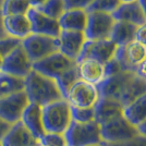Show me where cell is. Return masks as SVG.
<instances>
[{
    "label": "cell",
    "instance_id": "33",
    "mask_svg": "<svg viewBox=\"0 0 146 146\" xmlns=\"http://www.w3.org/2000/svg\"><path fill=\"white\" fill-rule=\"evenodd\" d=\"M22 44V40L19 38L8 36L0 40V56L5 59L7 56H9L14 49H17Z\"/></svg>",
    "mask_w": 146,
    "mask_h": 146
},
{
    "label": "cell",
    "instance_id": "38",
    "mask_svg": "<svg viewBox=\"0 0 146 146\" xmlns=\"http://www.w3.org/2000/svg\"><path fill=\"white\" fill-rule=\"evenodd\" d=\"M11 125H12V124L8 123V122H6L3 119L0 118V142L3 139V136L7 134V132L9 131V129L11 128Z\"/></svg>",
    "mask_w": 146,
    "mask_h": 146
},
{
    "label": "cell",
    "instance_id": "23",
    "mask_svg": "<svg viewBox=\"0 0 146 146\" xmlns=\"http://www.w3.org/2000/svg\"><path fill=\"white\" fill-rule=\"evenodd\" d=\"M136 27H137L136 25L124 22V21H116L111 31L109 39L117 47L128 45L134 42Z\"/></svg>",
    "mask_w": 146,
    "mask_h": 146
},
{
    "label": "cell",
    "instance_id": "48",
    "mask_svg": "<svg viewBox=\"0 0 146 146\" xmlns=\"http://www.w3.org/2000/svg\"><path fill=\"white\" fill-rule=\"evenodd\" d=\"M30 146H39V142H36V143H34V144H32Z\"/></svg>",
    "mask_w": 146,
    "mask_h": 146
},
{
    "label": "cell",
    "instance_id": "37",
    "mask_svg": "<svg viewBox=\"0 0 146 146\" xmlns=\"http://www.w3.org/2000/svg\"><path fill=\"white\" fill-rule=\"evenodd\" d=\"M112 146H146V136L137 135L133 140L124 142V143H119V144H111Z\"/></svg>",
    "mask_w": 146,
    "mask_h": 146
},
{
    "label": "cell",
    "instance_id": "3",
    "mask_svg": "<svg viewBox=\"0 0 146 146\" xmlns=\"http://www.w3.org/2000/svg\"><path fill=\"white\" fill-rule=\"evenodd\" d=\"M64 135L68 146H97L104 143L100 125L95 120L87 123L72 121Z\"/></svg>",
    "mask_w": 146,
    "mask_h": 146
},
{
    "label": "cell",
    "instance_id": "30",
    "mask_svg": "<svg viewBox=\"0 0 146 146\" xmlns=\"http://www.w3.org/2000/svg\"><path fill=\"white\" fill-rule=\"evenodd\" d=\"M120 5L121 3L119 2V0H94L91 3V6L86 9V11L112 14Z\"/></svg>",
    "mask_w": 146,
    "mask_h": 146
},
{
    "label": "cell",
    "instance_id": "13",
    "mask_svg": "<svg viewBox=\"0 0 146 146\" xmlns=\"http://www.w3.org/2000/svg\"><path fill=\"white\" fill-rule=\"evenodd\" d=\"M136 73L122 71L116 75L104 79L96 87H97L99 97H106L116 99L119 102V98L123 93L125 86L133 79Z\"/></svg>",
    "mask_w": 146,
    "mask_h": 146
},
{
    "label": "cell",
    "instance_id": "46",
    "mask_svg": "<svg viewBox=\"0 0 146 146\" xmlns=\"http://www.w3.org/2000/svg\"><path fill=\"white\" fill-rule=\"evenodd\" d=\"M97 146H112V145H111V144H108V143H103V144L97 145Z\"/></svg>",
    "mask_w": 146,
    "mask_h": 146
},
{
    "label": "cell",
    "instance_id": "12",
    "mask_svg": "<svg viewBox=\"0 0 146 146\" xmlns=\"http://www.w3.org/2000/svg\"><path fill=\"white\" fill-rule=\"evenodd\" d=\"M32 70L33 62L29 58L22 44L3 59L1 68V72H5L20 79H25Z\"/></svg>",
    "mask_w": 146,
    "mask_h": 146
},
{
    "label": "cell",
    "instance_id": "21",
    "mask_svg": "<svg viewBox=\"0 0 146 146\" xmlns=\"http://www.w3.org/2000/svg\"><path fill=\"white\" fill-rule=\"evenodd\" d=\"M111 15L116 21H124L136 26L146 23L144 13L139 1H134L131 3H121Z\"/></svg>",
    "mask_w": 146,
    "mask_h": 146
},
{
    "label": "cell",
    "instance_id": "18",
    "mask_svg": "<svg viewBox=\"0 0 146 146\" xmlns=\"http://www.w3.org/2000/svg\"><path fill=\"white\" fill-rule=\"evenodd\" d=\"M80 79L97 86L105 79V64L94 59H84L78 62Z\"/></svg>",
    "mask_w": 146,
    "mask_h": 146
},
{
    "label": "cell",
    "instance_id": "49",
    "mask_svg": "<svg viewBox=\"0 0 146 146\" xmlns=\"http://www.w3.org/2000/svg\"><path fill=\"white\" fill-rule=\"evenodd\" d=\"M0 146H2V144H1V142H0Z\"/></svg>",
    "mask_w": 146,
    "mask_h": 146
},
{
    "label": "cell",
    "instance_id": "10",
    "mask_svg": "<svg viewBox=\"0 0 146 146\" xmlns=\"http://www.w3.org/2000/svg\"><path fill=\"white\" fill-rule=\"evenodd\" d=\"M117 46L108 39H99V40H86L82 51L80 54L76 63L84 59H94L99 61L100 63H107L112 58H115Z\"/></svg>",
    "mask_w": 146,
    "mask_h": 146
},
{
    "label": "cell",
    "instance_id": "6",
    "mask_svg": "<svg viewBox=\"0 0 146 146\" xmlns=\"http://www.w3.org/2000/svg\"><path fill=\"white\" fill-rule=\"evenodd\" d=\"M64 99L71 107L76 108H91L99 99L97 87L79 80L69 90Z\"/></svg>",
    "mask_w": 146,
    "mask_h": 146
},
{
    "label": "cell",
    "instance_id": "36",
    "mask_svg": "<svg viewBox=\"0 0 146 146\" xmlns=\"http://www.w3.org/2000/svg\"><path fill=\"white\" fill-rule=\"evenodd\" d=\"M134 40L137 42V43H140L141 45H143L144 47H146V23L139 25L136 27Z\"/></svg>",
    "mask_w": 146,
    "mask_h": 146
},
{
    "label": "cell",
    "instance_id": "25",
    "mask_svg": "<svg viewBox=\"0 0 146 146\" xmlns=\"http://www.w3.org/2000/svg\"><path fill=\"white\" fill-rule=\"evenodd\" d=\"M144 94H146V81L141 79L140 76H137L135 74L133 79L125 86L124 91L119 98V103L121 104L124 108L129 104H131L133 100H135L136 98H139Z\"/></svg>",
    "mask_w": 146,
    "mask_h": 146
},
{
    "label": "cell",
    "instance_id": "34",
    "mask_svg": "<svg viewBox=\"0 0 146 146\" xmlns=\"http://www.w3.org/2000/svg\"><path fill=\"white\" fill-rule=\"evenodd\" d=\"M122 71L123 70H122L121 66H120L119 61L117 60L116 58H112L107 63H105V79L112 76V75H116V74L122 72Z\"/></svg>",
    "mask_w": 146,
    "mask_h": 146
},
{
    "label": "cell",
    "instance_id": "42",
    "mask_svg": "<svg viewBox=\"0 0 146 146\" xmlns=\"http://www.w3.org/2000/svg\"><path fill=\"white\" fill-rule=\"evenodd\" d=\"M30 1V5L32 8H38V7H40L42 5H44L47 0H29Z\"/></svg>",
    "mask_w": 146,
    "mask_h": 146
},
{
    "label": "cell",
    "instance_id": "26",
    "mask_svg": "<svg viewBox=\"0 0 146 146\" xmlns=\"http://www.w3.org/2000/svg\"><path fill=\"white\" fill-rule=\"evenodd\" d=\"M24 91V79L0 72V98Z\"/></svg>",
    "mask_w": 146,
    "mask_h": 146
},
{
    "label": "cell",
    "instance_id": "27",
    "mask_svg": "<svg viewBox=\"0 0 146 146\" xmlns=\"http://www.w3.org/2000/svg\"><path fill=\"white\" fill-rule=\"evenodd\" d=\"M79 80H81V79H80L78 63H76V66H74V67H72L71 69L67 70L66 72H63L60 76H58V78L56 79L57 85L59 87V90H60L63 98L66 97L67 93L73 86V84H75Z\"/></svg>",
    "mask_w": 146,
    "mask_h": 146
},
{
    "label": "cell",
    "instance_id": "8",
    "mask_svg": "<svg viewBox=\"0 0 146 146\" xmlns=\"http://www.w3.org/2000/svg\"><path fill=\"white\" fill-rule=\"evenodd\" d=\"M30 100L24 91L0 98V118L10 124L21 121L25 108Z\"/></svg>",
    "mask_w": 146,
    "mask_h": 146
},
{
    "label": "cell",
    "instance_id": "2",
    "mask_svg": "<svg viewBox=\"0 0 146 146\" xmlns=\"http://www.w3.org/2000/svg\"><path fill=\"white\" fill-rule=\"evenodd\" d=\"M43 121L46 132L64 134L72 123L71 106L66 99L44 106Z\"/></svg>",
    "mask_w": 146,
    "mask_h": 146
},
{
    "label": "cell",
    "instance_id": "4",
    "mask_svg": "<svg viewBox=\"0 0 146 146\" xmlns=\"http://www.w3.org/2000/svg\"><path fill=\"white\" fill-rule=\"evenodd\" d=\"M99 125L104 143L108 144L124 143L140 135L136 127L130 123L123 116L115 118Z\"/></svg>",
    "mask_w": 146,
    "mask_h": 146
},
{
    "label": "cell",
    "instance_id": "39",
    "mask_svg": "<svg viewBox=\"0 0 146 146\" xmlns=\"http://www.w3.org/2000/svg\"><path fill=\"white\" fill-rule=\"evenodd\" d=\"M136 75L140 76L141 79H143L144 81H146V59L136 69Z\"/></svg>",
    "mask_w": 146,
    "mask_h": 146
},
{
    "label": "cell",
    "instance_id": "20",
    "mask_svg": "<svg viewBox=\"0 0 146 146\" xmlns=\"http://www.w3.org/2000/svg\"><path fill=\"white\" fill-rule=\"evenodd\" d=\"M3 26L8 36L23 40L32 34V26L27 14L3 17Z\"/></svg>",
    "mask_w": 146,
    "mask_h": 146
},
{
    "label": "cell",
    "instance_id": "31",
    "mask_svg": "<svg viewBox=\"0 0 146 146\" xmlns=\"http://www.w3.org/2000/svg\"><path fill=\"white\" fill-rule=\"evenodd\" d=\"M71 116L72 121L78 123H87L95 120V111L94 107L91 108H76L71 107Z\"/></svg>",
    "mask_w": 146,
    "mask_h": 146
},
{
    "label": "cell",
    "instance_id": "24",
    "mask_svg": "<svg viewBox=\"0 0 146 146\" xmlns=\"http://www.w3.org/2000/svg\"><path fill=\"white\" fill-rule=\"evenodd\" d=\"M123 117L137 127L146 119V94L133 100L123 108Z\"/></svg>",
    "mask_w": 146,
    "mask_h": 146
},
{
    "label": "cell",
    "instance_id": "40",
    "mask_svg": "<svg viewBox=\"0 0 146 146\" xmlns=\"http://www.w3.org/2000/svg\"><path fill=\"white\" fill-rule=\"evenodd\" d=\"M8 37V34H7L6 30H5V26H3V15L0 11V40Z\"/></svg>",
    "mask_w": 146,
    "mask_h": 146
},
{
    "label": "cell",
    "instance_id": "7",
    "mask_svg": "<svg viewBox=\"0 0 146 146\" xmlns=\"http://www.w3.org/2000/svg\"><path fill=\"white\" fill-rule=\"evenodd\" d=\"M87 24L84 31L88 40L108 39L116 20L109 13L87 12Z\"/></svg>",
    "mask_w": 146,
    "mask_h": 146
},
{
    "label": "cell",
    "instance_id": "15",
    "mask_svg": "<svg viewBox=\"0 0 146 146\" xmlns=\"http://www.w3.org/2000/svg\"><path fill=\"white\" fill-rule=\"evenodd\" d=\"M58 39H59V52L76 62L82 51V48L87 40L84 32L61 31Z\"/></svg>",
    "mask_w": 146,
    "mask_h": 146
},
{
    "label": "cell",
    "instance_id": "44",
    "mask_svg": "<svg viewBox=\"0 0 146 146\" xmlns=\"http://www.w3.org/2000/svg\"><path fill=\"white\" fill-rule=\"evenodd\" d=\"M134 1H137V0H119L120 3H131V2H134Z\"/></svg>",
    "mask_w": 146,
    "mask_h": 146
},
{
    "label": "cell",
    "instance_id": "17",
    "mask_svg": "<svg viewBox=\"0 0 146 146\" xmlns=\"http://www.w3.org/2000/svg\"><path fill=\"white\" fill-rule=\"evenodd\" d=\"M94 111L95 121L98 124H103L115 118L123 116V106L116 99L99 97L94 106Z\"/></svg>",
    "mask_w": 146,
    "mask_h": 146
},
{
    "label": "cell",
    "instance_id": "29",
    "mask_svg": "<svg viewBox=\"0 0 146 146\" xmlns=\"http://www.w3.org/2000/svg\"><path fill=\"white\" fill-rule=\"evenodd\" d=\"M36 9L49 18L59 20L61 15L66 12V3L64 0H47L44 5Z\"/></svg>",
    "mask_w": 146,
    "mask_h": 146
},
{
    "label": "cell",
    "instance_id": "14",
    "mask_svg": "<svg viewBox=\"0 0 146 146\" xmlns=\"http://www.w3.org/2000/svg\"><path fill=\"white\" fill-rule=\"evenodd\" d=\"M27 18L32 26V34L45 35L55 38H58L60 35L61 29L58 20L49 18L35 8H31L29 10Z\"/></svg>",
    "mask_w": 146,
    "mask_h": 146
},
{
    "label": "cell",
    "instance_id": "32",
    "mask_svg": "<svg viewBox=\"0 0 146 146\" xmlns=\"http://www.w3.org/2000/svg\"><path fill=\"white\" fill-rule=\"evenodd\" d=\"M38 142H39L40 145L44 146H68L66 135L60 133L46 132L45 135Z\"/></svg>",
    "mask_w": 146,
    "mask_h": 146
},
{
    "label": "cell",
    "instance_id": "28",
    "mask_svg": "<svg viewBox=\"0 0 146 146\" xmlns=\"http://www.w3.org/2000/svg\"><path fill=\"white\" fill-rule=\"evenodd\" d=\"M31 8L29 0H5L1 13L3 17L7 15H25Z\"/></svg>",
    "mask_w": 146,
    "mask_h": 146
},
{
    "label": "cell",
    "instance_id": "45",
    "mask_svg": "<svg viewBox=\"0 0 146 146\" xmlns=\"http://www.w3.org/2000/svg\"><path fill=\"white\" fill-rule=\"evenodd\" d=\"M2 63H3V58L0 56V72H1V68H2Z\"/></svg>",
    "mask_w": 146,
    "mask_h": 146
},
{
    "label": "cell",
    "instance_id": "9",
    "mask_svg": "<svg viewBox=\"0 0 146 146\" xmlns=\"http://www.w3.org/2000/svg\"><path fill=\"white\" fill-rule=\"evenodd\" d=\"M74 66H76L75 61L69 59L68 57L58 51L56 54H52L44 58L42 60L34 62L33 70L43 75L56 80L62 73L66 72L67 70L71 69Z\"/></svg>",
    "mask_w": 146,
    "mask_h": 146
},
{
    "label": "cell",
    "instance_id": "1",
    "mask_svg": "<svg viewBox=\"0 0 146 146\" xmlns=\"http://www.w3.org/2000/svg\"><path fill=\"white\" fill-rule=\"evenodd\" d=\"M24 92L30 103L46 106L60 99H64L56 80L32 70L24 79Z\"/></svg>",
    "mask_w": 146,
    "mask_h": 146
},
{
    "label": "cell",
    "instance_id": "19",
    "mask_svg": "<svg viewBox=\"0 0 146 146\" xmlns=\"http://www.w3.org/2000/svg\"><path fill=\"white\" fill-rule=\"evenodd\" d=\"M38 142L21 121L11 125L1 140L2 146H30Z\"/></svg>",
    "mask_w": 146,
    "mask_h": 146
},
{
    "label": "cell",
    "instance_id": "11",
    "mask_svg": "<svg viewBox=\"0 0 146 146\" xmlns=\"http://www.w3.org/2000/svg\"><path fill=\"white\" fill-rule=\"evenodd\" d=\"M115 58L119 61L123 71L136 72V69L146 59V47L137 42L117 47Z\"/></svg>",
    "mask_w": 146,
    "mask_h": 146
},
{
    "label": "cell",
    "instance_id": "16",
    "mask_svg": "<svg viewBox=\"0 0 146 146\" xmlns=\"http://www.w3.org/2000/svg\"><path fill=\"white\" fill-rule=\"evenodd\" d=\"M21 122L26 127L35 140L39 141L46 133L43 121V107L37 104L30 103L27 105L22 115Z\"/></svg>",
    "mask_w": 146,
    "mask_h": 146
},
{
    "label": "cell",
    "instance_id": "41",
    "mask_svg": "<svg viewBox=\"0 0 146 146\" xmlns=\"http://www.w3.org/2000/svg\"><path fill=\"white\" fill-rule=\"evenodd\" d=\"M136 129H137V132H139L140 135H142V136H146V119L142 122L141 124H139V125L136 127Z\"/></svg>",
    "mask_w": 146,
    "mask_h": 146
},
{
    "label": "cell",
    "instance_id": "5",
    "mask_svg": "<svg viewBox=\"0 0 146 146\" xmlns=\"http://www.w3.org/2000/svg\"><path fill=\"white\" fill-rule=\"evenodd\" d=\"M22 46L34 63L59 51V39L55 37L31 34L22 40Z\"/></svg>",
    "mask_w": 146,
    "mask_h": 146
},
{
    "label": "cell",
    "instance_id": "47",
    "mask_svg": "<svg viewBox=\"0 0 146 146\" xmlns=\"http://www.w3.org/2000/svg\"><path fill=\"white\" fill-rule=\"evenodd\" d=\"M5 0H0V11H1V8H2V5H3Z\"/></svg>",
    "mask_w": 146,
    "mask_h": 146
},
{
    "label": "cell",
    "instance_id": "43",
    "mask_svg": "<svg viewBox=\"0 0 146 146\" xmlns=\"http://www.w3.org/2000/svg\"><path fill=\"white\" fill-rule=\"evenodd\" d=\"M137 1H139L141 8L143 10V13H144V17H145V20H146V0H137Z\"/></svg>",
    "mask_w": 146,
    "mask_h": 146
},
{
    "label": "cell",
    "instance_id": "50",
    "mask_svg": "<svg viewBox=\"0 0 146 146\" xmlns=\"http://www.w3.org/2000/svg\"><path fill=\"white\" fill-rule=\"evenodd\" d=\"M39 146H44V145H40V144H39Z\"/></svg>",
    "mask_w": 146,
    "mask_h": 146
},
{
    "label": "cell",
    "instance_id": "35",
    "mask_svg": "<svg viewBox=\"0 0 146 146\" xmlns=\"http://www.w3.org/2000/svg\"><path fill=\"white\" fill-rule=\"evenodd\" d=\"M94 0H64L66 3V10H72V9H81L86 10Z\"/></svg>",
    "mask_w": 146,
    "mask_h": 146
},
{
    "label": "cell",
    "instance_id": "22",
    "mask_svg": "<svg viewBox=\"0 0 146 146\" xmlns=\"http://www.w3.org/2000/svg\"><path fill=\"white\" fill-rule=\"evenodd\" d=\"M87 15L86 10L72 9L66 10V12L58 20L61 31H76L84 32L87 24Z\"/></svg>",
    "mask_w": 146,
    "mask_h": 146
}]
</instances>
